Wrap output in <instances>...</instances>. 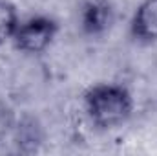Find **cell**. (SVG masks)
Masks as SVG:
<instances>
[{
  "instance_id": "2",
  "label": "cell",
  "mask_w": 157,
  "mask_h": 156,
  "mask_svg": "<svg viewBox=\"0 0 157 156\" xmlns=\"http://www.w3.org/2000/svg\"><path fill=\"white\" fill-rule=\"evenodd\" d=\"M59 31V26L49 17H31L18 24L17 33L13 37V42L17 50L31 55H39L49 48L55 35Z\"/></svg>"
},
{
  "instance_id": "5",
  "label": "cell",
  "mask_w": 157,
  "mask_h": 156,
  "mask_svg": "<svg viewBox=\"0 0 157 156\" xmlns=\"http://www.w3.org/2000/svg\"><path fill=\"white\" fill-rule=\"evenodd\" d=\"M18 24L20 20L17 7L7 0H0V46L6 44L7 40H13Z\"/></svg>"
},
{
  "instance_id": "3",
  "label": "cell",
  "mask_w": 157,
  "mask_h": 156,
  "mask_svg": "<svg viewBox=\"0 0 157 156\" xmlns=\"http://www.w3.org/2000/svg\"><path fill=\"white\" fill-rule=\"evenodd\" d=\"M78 15L86 35H101L113 22V7L108 0H84Z\"/></svg>"
},
{
  "instance_id": "1",
  "label": "cell",
  "mask_w": 157,
  "mask_h": 156,
  "mask_svg": "<svg viewBox=\"0 0 157 156\" xmlns=\"http://www.w3.org/2000/svg\"><path fill=\"white\" fill-rule=\"evenodd\" d=\"M84 107L97 127L115 129L130 117L133 110V97L122 84L101 83L84 94Z\"/></svg>"
},
{
  "instance_id": "4",
  "label": "cell",
  "mask_w": 157,
  "mask_h": 156,
  "mask_svg": "<svg viewBox=\"0 0 157 156\" xmlns=\"http://www.w3.org/2000/svg\"><path fill=\"white\" fill-rule=\"evenodd\" d=\"M132 37L139 42H155L157 40V0H143L132 20H130Z\"/></svg>"
}]
</instances>
